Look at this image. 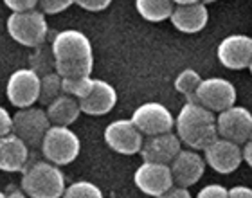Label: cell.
<instances>
[{
    "mask_svg": "<svg viewBox=\"0 0 252 198\" xmlns=\"http://www.w3.org/2000/svg\"><path fill=\"white\" fill-rule=\"evenodd\" d=\"M218 62L231 70L249 68L252 60V36L249 34H229L218 43Z\"/></svg>",
    "mask_w": 252,
    "mask_h": 198,
    "instance_id": "obj_13",
    "label": "cell"
},
{
    "mask_svg": "<svg viewBox=\"0 0 252 198\" xmlns=\"http://www.w3.org/2000/svg\"><path fill=\"white\" fill-rule=\"evenodd\" d=\"M144 135L130 119L112 121L105 128V142L119 155H135L141 151Z\"/></svg>",
    "mask_w": 252,
    "mask_h": 198,
    "instance_id": "obj_12",
    "label": "cell"
},
{
    "mask_svg": "<svg viewBox=\"0 0 252 198\" xmlns=\"http://www.w3.org/2000/svg\"><path fill=\"white\" fill-rule=\"evenodd\" d=\"M11 132H13V115L0 104V137L7 135Z\"/></svg>",
    "mask_w": 252,
    "mask_h": 198,
    "instance_id": "obj_31",
    "label": "cell"
},
{
    "mask_svg": "<svg viewBox=\"0 0 252 198\" xmlns=\"http://www.w3.org/2000/svg\"><path fill=\"white\" fill-rule=\"evenodd\" d=\"M31 70L42 78L45 74L56 72V63H54V56L51 49H43L42 45L36 47V52L31 56Z\"/></svg>",
    "mask_w": 252,
    "mask_h": 198,
    "instance_id": "obj_25",
    "label": "cell"
},
{
    "mask_svg": "<svg viewBox=\"0 0 252 198\" xmlns=\"http://www.w3.org/2000/svg\"><path fill=\"white\" fill-rule=\"evenodd\" d=\"M5 96L16 108H29L40 98V76L31 68H18L5 85Z\"/></svg>",
    "mask_w": 252,
    "mask_h": 198,
    "instance_id": "obj_10",
    "label": "cell"
},
{
    "mask_svg": "<svg viewBox=\"0 0 252 198\" xmlns=\"http://www.w3.org/2000/svg\"><path fill=\"white\" fill-rule=\"evenodd\" d=\"M171 0H135L137 13L148 22H164L173 13Z\"/></svg>",
    "mask_w": 252,
    "mask_h": 198,
    "instance_id": "obj_21",
    "label": "cell"
},
{
    "mask_svg": "<svg viewBox=\"0 0 252 198\" xmlns=\"http://www.w3.org/2000/svg\"><path fill=\"white\" fill-rule=\"evenodd\" d=\"M20 188L29 198H62L67 182L60 166L49 161H36L22 171Z\"/></svg>",
    "mask_w": 252,
    "mask_h": 198,
    "instance_id": "obj_3",
    "label": "cell"
},
{
    "mask_svg": "<svg viewBox=\"0 0 252 198\" xmlns=\"http://www.w3.org/2000/svg\"><path fill=\"white\" fill-rule=\"evenodd\" d=\"M94 87L92 76H81V78H62V90L63 94L70 96L74 99H83L90 94Z\"/></svg>",
    "mask_w": 252,
    "mask_h": 198,
    "instance_id": "obj_23",
    "label": "cell"
},
{
    "mask_svg": "<svg viewBox=\"0 0 252 198\" xmlns=\"http://www.w3.org/2000/svg\"><path fill=\"white\" fill-rule=\"evenodd\" d=\"M242 161L245 162L249 167H252V137L245 144H242Z\"/></svg>",
    "mask_w": 252,
    "mask_h": 198,
    "instance_id": "obj_34",
    "label": "cell"
},
{
    "mask_svg": "<svg viewBox=\"0 0 252 198\" xmlns=\"http://www.w3.org/2000/svg\"><path fill=\"white\" fill-rule=\"evenodd\" d=\"M79 108L81 114L87 115H106L110 114L114 106L117 104V92L108 81L105 79H95L94 87L87 98L79 99Z\"/></svg>",
    "mask_w": 252,
    "mask_h": 198,
    "instance_id": "obj_17",
    "label": "cell"
},
{
    "mask_svg": "<svg viewBox=\"0 0 252 198\" xmlns=\"http://www.w3.org/2000/svg\"><path fill=\"white\" fill-rule=\"evenodd\" d=\"M249 70H251V74H252V60H251V65H249Z\"/></svg>",
    "mask_w": 252,
    "mask_h": 198,
    "instance_id": "obj_38",
    "label": "cell"
},
{
    "mask_svg": "<svg viewBox=\"0 0 252 198\" xmlns=\"http://www.w3.org/2000/svg\"><path fill=\"white\" fill-rule=\"evenodd\" d=\"M158 198H193L189 193L188 188H179V186H173L171 189H168L164 195H160Z\"/></svg>",
    "mask_w": 252,
    "mask_h": 198,
    "instance_id": "obj_33",
    "label": "cell"
},
{
    "mask_svg": "<svg viewBox=\"0 0 252 198\" xmlns=\"http://www.w3.org/2000/svg\"><path fill=\"white\" fill-rule=\"evenodd\" d=\"M194 198H227V188H223L221 184H207Z\"/></svg>",
    "mask_w": 252,
    "mask_h": 198,
    "instance_id": "obj_28",
    "label": "cell"
},
{
    "mask_svg": "<svg viewBox=\"0 0 252 198\" xmlns=\"http://www.w3.org/2000/svg\"><path fill=\"white\" fill-rule=\"evenodd\" d=\"M133 184L139 191L153 198H158L175 186L169 166L157 162H142L133 173Z\"/></svg>",
    "mask_w": 252,
    "mask_h": 198,
    "instance_id": "obj_11",
    "label": "cell"
},
{
    "mask_svg": "<svg viewBox=\"0 0 252 198\" xmlns=\"http://www.w3.org/2000/svg\"><path fill=\"white\" fill-rule=\"evenodd\" d=\"M29 162V146L13 132L0 137V169L5 173H20Z\"/></svg>",
    "mask_w": 252,
    "mask_h": 198,
    "instance_id": "obj_19",
    "label": "cell"
},
{
    "mask_svg": "<svg viewBox=\"0 0 252 198\" xmlns=\"http://www.w3.org/2000/svg\"><path fill=\"white\" fill-rule=\"evenodd\" d=\"M182 150V142L177 137V133L168 132V133H160V135L146 137L142 141L141 146V157L142 162H157V164H171L175 157L179 155Z\"/></svg>",
    "mask_w": 252,
    "mask_h": 198,
    "instance_id": "obj_16",
    "label": "cell"
},
{
    "mask_svg": "<svg viewBox=\"0 0 252 198\" xmlns=\"http://www.w3.org/2000/svg\"><path fill=\"white\" fill-rule=\"evenodd\" d=\"M4 4L7 5L13 13H22V11L36 9L38 0H4Z\"/></svg>",
    "mask_w": 252,
    "mask_h": 198,
    "instance_id": "obj_30",
    "label": "cell"
},
{
    "mask_svg": "<svg viewBox=\"0 0 252 198\" xmlns=\"http://www.w3.org/2000/svg\"><path fill=\"white\" fill-rule=\"evenodd\" d=\"M202 83V78L200 74L194 70V68H184L182 72L175 78V90L180 92L182 96L188 98V101H193V96L198 89V85Z\"/></svg>",
    "mask_w": 252,
    "mask_h": 198,
    "instance_id": "obj_24",
    "label": "cell"
},
{
    "mask_svg": "<svg viewBox=\"0 0 252 198\" xmlns=\"http://www.w3.org/2000/svg\"><path fill=\"white\" fill-rule=\"evenodd\" d=\"M74 4H78L81 9L90 11V13H99L112 4V0H74Z\"/></svg>",
    "mask_w": 252,
    "mask_h": 198,
    "instance_id": "obj_29",
    "label": "cell"
},
{
    "mask_svg": "<svg viewBox=\"0 0 252 198\" xmlns=\"http://www.w3.org/2000/svg\"><path fill=\"white\" fill-rule=\"evenodd\" d=\"M175 5H186V4H196L200 0H171Z\"/></svg>",
    "mask_w": 252,
    "mask_h": 198,
    "instance_id": "obj_36",
    "label": "cell"
},
{
    "mask_svg": "<svg viewBox=\"0 0 252 198\" xmlns=\"http://www.w3.org/2000/svg\"><path fill=\"white\" fill-rule=\"evenodd\" d=\"M5 27H7L9 36L16 43L32 49L43 45L49 33L47 18H45V15H43L42 11H36V9L22 11V13H11L7 16Z\"/></svg>",
    "mask_w": 252,
    "mask_h": 198,
    "instance_id": "obj_4",
    "label": "cell"
},
{
    "mask_svg": "<svg viewBox=\"0 0 252 198\" xmlns=\"http://www.w3.org/2000/svg\"><path fill=\"white\" fill-rule=\"evenodd\" d=\"M51 125L54 126H70L72 123H76L81 114V108H79L78 99L70 98L67 94H62L54 99L53 103L47 104V110H45Z\"/></svg>",
    "mask_w": 252,
    "mask_h": 198,
    "instance_id": "obj_20",
    "label": "cell"
},
{
    "mask_svg": "<svg viewBox=\"0 0 252 198\" xmlns=\"http://www.w3.org/2000/svg\"><path fill=\"white\" fill-rule=\"evenodd\" d=\"M63 94L62 90V76L58 72L45 74L40 78V98L38 101L42 104H51L58 96Z\"/></svg>",
    "mask_w": 252,
    "mask_h": 198,
    "instance_id": "obj_22",
    "label": "cell"
},
{
    "mask_svg": "<svg viewBox=\"0 0 252 198\" xmlns=\"http://www.w3.org/2000/svg\"><path fill=\"white\" fill-rule=\"evenodd\" d=\"M175 128L180 142L194 151H204L215 139H218L216 115L196 101H188L180 108L175 119Z\"/></svg>",
    "mask_w": 252,
    "mask_h": 198,
    "instance_id": "obj_2",
    "label": "cell"
},
{
    "mask_svg": "<svg viewBox=\"0 0 252 198\" xmlns=\"http://www.w3.org/2000/svg\"><path fill=\"white\" fill-rule=\"evenodd\" d=\"M51 128L45 110L42 108H20L13 115V133L18 135L29 148H36L42 144L45 132Z\"/></svg>",
    "mask_w": 252,
    "mask_h": 198,
    "instance_id": "obj_9",
    "label": "cell"
},
{
    "mask_svg": "<svg viewBox=\"0 0 252 198\" xmlns=\"http://www.w3.org/2000/svg\"><path fill=\"white\" fill-rule=\"evenodd\" d=\"M216 133L234 144H245L252 137V114L245 106L232 104L216 115Z\"/></svg>",
    "mask_w": 252,
    "mask_h": 198,
    "instance_id": "obj_8",
    "label": "cell"
},
{
    "mask_svg": "<svg viewBox=\"0 0 252 198\" xmlns=\"http://www.w3.org/2000/svg\"><path fill=\"white\" fill-rule=\"evenodd\" d=\"M0 198H5L4 197V191H0Z\"/></svg>",
    "mask_w": 252,
    "mask_h": 198,
    "instance_id": "obj_39",
    "label": "cell"
},
{
    "mask_svg": "<svg viewBox=\"0 0 252 198\" xmlns=\"http://www.w3.org/2000/svg\"><path fill=\"white\" fill-rule=\"evenodd\" d=\"M40 146L45 161L53 162L56 166H67L78 159L81 151V141L68 126L51 125Z\"/></svg>",
    "mask_w": 252,
    "mask_h": 198,
    "instance_id": "obj_5",
    "label": "cell"
},
{
    "mask_svg": "<svg viewBox=\"0 0 252 198\" xmlns=\"http://www.w3.org/2000/svg\"><path fill=\"white\" fill-rule=\"evenodd\" d=\"M200 2H202V4H204V5H207V4H209V2H215V0H200Z\"/></svg>",
    "mask_w": 252,
    "mask_h": 198,
    "instance_id": "obj_37",
    "label": "cell"
},
{
    "mask_svg": "<svg viewBox=\"0 0 252 198\" xmlns=\"http://www.w3.org/2000/svg\"><path fill=\"white\" fill-rule=\"evenodd\" d=\"M227 198H252V189L247 186H234L227 189Z\"/></svg>",
    "mask_w": 252,
    "mask_h": 198,
    "instance_id": "obj_32",
    "label": "cell"
},
{
    "mask_svg": "<svg viewBox=\"0 0 252 198\" xmlns=\"http://www.w3.org/2000/svg\"><path fill=\"white\" fill-rule=\"evenodd\" d=\"M238 92L236 87L225 78H207L202 79L198 89L194 92L193 101L202 104L213 114H220L223 110L231 108L236 103Z\"/></svg>",
    "mask_w": 252,
    "mask_h": 198,
    "instance_id": "obj_6",
    "label": "cell"
},
{
    "mask_svg": "<svg viewBox=\"0 0 252 198\" xmlns=\"http://www.w3.org/2000/svg\"><path fill=\"white\" fill-rule=\"evenodd\" d=\"M169 20L177 31L186 33V34H194V33L205 29L207 22H209V11H207V5H204L202 2L175 5Z\"/></svg>",
    "mask_w": 252,
    "mask_h": 198,
    "instance_id": "obj_18",
    "label": "cell"
},
{
    "mask_svg": "<svg viewBox=\"0 0 252 198\" xmlns=\"http://www.w3.org/2000/svg\"><path fill=\"white\" fill-rule=\"evenodd\" d=\"M204 161L205 166L215 169L220 175H229L234 173L242 164V146L234 144L225 139H215L209 146L204 150Z\"/></svg>",
    "mask_w": 252,
    "mask_h": 198,
    "instance_id": "obj_14",
    "label": "cell"
},
{
    "mask_svg": "<svg viewBox=\"0 0 252 198\" xmlns=\"http://www.w3.org/2000/svg\"><path fill=\"white\" fill-rule=\"evenodd\" d=\"M5 198H27V195L22 191V188H9L7 191H4Z\"/></svg>",
    "mask_w": 252,
    "mask_h": 198,
    "instance_id": "obj_35",
    "label": "cell"
},
{
    "mask_svg": "<svg viewBox=\"0 0 252 198\" xmlns=\"http://www.w3.org/2000/svg\"><path fill=\"white\" fill-rule=\"evenodd\" d=\"M72 4L74 0H38L40 11L43 15H58L62 11H67Z\"/></svg>",
    "mask_w": 252,
    "mask_h": 198,
    "instance_id": "obj_27",
    "label": "cell"
},
{
    "mask_svg": "<svg viewBox=\"0 0 252 198\" xmlns=\"http://www.w3.org/2000/svg\"><path fill=\"white\" fill-rule=\"evenodd\" d=\"M130 121L135 125L137 130L146 137L168 133V132H173L175 128L173 114L168 110V106H164L162 103H157V101H150V103L137 106Z\"/></svg>",
    "mask_w": 252,
    "mask_h": 198,
    "instance_id": "obj_7",
    "label": "cell"
},
{
    "mask_svg": "<svg viewBox=\"0 0 252 198\" xmlns=\"http://www.w3.org/2000/svg\"><path fill=\"white\" fill-rule=\"evenodd\" d=\"M62 198H105L99 186L89 180H78L65 188Z\"/></svg>",
    "mask_w": 252,
    "mask_h": 198,
    "instance_id": "obj_26",
    "label": "cell"
},
{
    "mask_svg": "<svg viewBox=\"0 0 252 198\" xmlns=\"http://www.w3.org/2000/svg\"><path fill=\"white\" fill-rule=\"evenodd\" d=\"M171 177L173 184L179 188H191L204 177L205 173V161L198 151L194 150H180L179 155L175 157L171 164Z\"/></svg>",
    "mask_w": 252,
    "mask_h": 198,
    "instance_id": "obj_15",
    "label": "cell"
},
{
    "mask_svg": "<svg viewBox=\"0 0 252 198\" xmlns=\"http://www.w3.org/2000/svg\"><path fill=\"white\" fill-rule=\"evenodd\" d=\"M51 51L56 63V72L62 78H81L92 74L94 51L85 33L78 29L60 31L51 43Z\"/></svg>",
    "mask_w": 252,
    "mask_h": 198,
    "instance_id": "obj_1",
    "label": "cell"
}]
</instances>
